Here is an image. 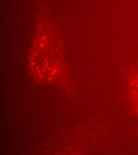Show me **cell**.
Returning a JSON list of instances; mask_svg holds the SVG:
<instances>
[{"mask_svg": "<svg viewBox=\"0 0 138 155\" xmlns=\"http://www.w3.org/2000/svg\"><path fill=\"white\" fill-rule=\"evenodd\" d=\"M133 96L134 97L133 100L135 101V104L137 107L136 110L138 112V77H136L133 84Z\"/></svg>", "mask_w": 138, "mask_h": 155, "instance_id": "cell-1", "label": "cell"}]
</instances>
